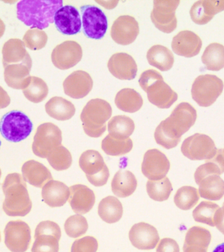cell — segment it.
Returning <instances> with one entry per match:
<instances>
[{
  "mask_svg": "<svg viewBox=\"0 0 224 252\" xmlns=\"http://www.w3.org/2000/svg\"><path fill=\"white\" fill-rule=\"evenodd\" d=\"M196 111L188 102H181L170 116L161 122L155 129L154 137L158 145L172 149L178 145L182 136L196 123Z\"/></svg>",
  "mask_w": 224,
  "mask_h": 252,
  "instance_id": "6da1fadb",
  "label": "cell"
},
{
  "mask_svg": "<svg viewBox=\"0 0 224 252\" xmlns=\"http://www.w3.org/2000/svg\"><path fill=\"white\" fill-rule=\"evenodd\" d=\"M5 199L2 208L10 217H25L31 212L32 202L26 181L19 173L8 174L2 184Z\"/></svg>",
  "mask_w": 224,
  "mask_h": 252,
  "instance_id": "7a4b0ae2",
  "label": "cell"
},
{
  "mask_svg": "<svg viewBox=\"0 0 224 252\" xmlns=\"http://www.w3.org/2000/svg\"><path fill=\"white\" fill-rule=\"evenodd\" d=\"M62 5L61 0H23L17 5V18L31 29L42 31L54 23L55 13Z\"/></svg>",
  "mask_w": 224,
  "mask_h": 252,
  "instance_id": "3957f363",
  "label": "cell"
},
{
  "mask_svg": "<svg viewBox=\"0 0 224 252\" xmlns=\"http://www.w3.org/2000/svg\"><path fill=\"white\" fill-rule=\"evenodd\" d=\"M139 82L146 93L149 101L157 107L169 108L178 100V94L164 82L163 76L156 70L144 71L141 73Z\"/></svg>",
  "mask_w": 224,
  "mask_h": 252,
  "instance_id": "277c9868",
  "label": "cell"
},
{
  "mask_svg": "<svg viewBox=\"0 0 224 252\" xmlns=\"http://www.w3.org/2000/svg\"><path fill=\"white\" fill-rule=\"evenodd\" d=\"M112 115V108L107 101L100 98L89 100L80 115L84 133L90 137H101L107 129L106 122Z\"/></svg>",
  "mask_w": 224,
  "mask_h": 252,
  "instance_id": "5b68a950",
  "label": "cell"
},
{
  "mask_svg": "<svg viewBox=\"0 0 224 252\" xmlns=\"http://www.w3.org/2000/svg\"><path fill=\"white\" fill-rule=\"evenodd\" d=\"M33 129V124L28 116L19 110L7 112L0 120L2 137L12 143H19L27 139Z\"/></svg>",
  "mask_w": 224,
  "mask_h": 252,
  "instance_id": "8992f818",
  "label": "cell"
},
{
  "mask_svg": "<svg viewBox=\"0 0 224 252\" xmlns=\"http://www.w3.org/2000/svg\"><path fill=\"white\" fill-rule=\"evenodd\" d=\"M224 87L223 81L215 75H200L193 83V99L200 106L208 107L219 97Z\"/></svg>",
  "mask_w": 224,
  "mask_h": 252,
  "instance_id": "52a82bcc",
  "label": "cell"
},
{
  "mask_svg": "<svg viewBox=\"0 0 224 252\" xmlns=\"http://www.w3.org/2000/svg\"><path fill=\"white\" fill-rule=\"evenodd\" d=\"M62 131L58 126L50 122L41 124L37 128L32 143V151L35 156L47 158L53 151L61 145Z\"/></svg>",
  "mask_w": 224,
  "mask_h": 252,
  "instance_id": "ba28073f",
  "label": "cell"
},
{
  "mask_svg": "<svg viewBox=\"0 0 224 252\" xmlns=\"http://www.w3.org/2000/svg\"><path fill=\"white\" fill-rule=\"evenodd\" d=\"M79 165L93 186L102 187L107 183L110 171L99 152L94 150L84 151L81 155Z\"/></svg>",
  "mask_w": 224,
  "mask_h": 252,
  "instance_id": "9c48e42d",
  "label": "cell"
},
{
  "mask_svg": "<svg viewBox=\"0 0 224 252\" xmlns=\"http://www.w3.org/2000/svg\"><path fill=\"white\" fill-rule=\"evenodd\" d=\"M61 229L56 222L44 220L37 224L35 229L34 242L31 252H59Z\"/></svg>",
  "mask_w": 224,
  "mask_h": 252,
  "instance_id": "30bf717a",
  "label": "cell"
},
{
  "mask_svg": "<svg viewBox=\"0 0 224 252\" xmlns=\"http://www.w3.org/2000/svg\"><path fill=\"white\" fill-rule=\"evenodd\" d=\"M217 151L215 143L209 136L196 133L183 142L181 151L191 160H208L215 155Z\"/></svg>",
  "mask_w": 224,
  "mask_h": 252,
  "instance_id": "8fae6325",
  "label": "cell"
},
{
  "mask_svg": "<svg viewBox=\"0 0 224 252\" xmlns=\"http://www.w3.org/2000/svg\"><path fill=\"white\" fill-rule=\"evenodd\" d=\"M178 0H155L151 13V19L155 27L163 32H172L177 27L176 10Z\"/></svg>",
  "mask_w": 224,
  "mask_h": 252,
  "instance_id": "7c38bea8",
  "label": "cell"
},
{
  "mask_svg": "<svg viewBox=\"0 0 224 252\" xmlns=\"http://www.w3.org/2000/svg\"><path fill=\"white\" fill-rule=\"evenodd\" d=\"M5 244L11 252H26L31 243V229L22 220H11L4 229Z\"/></svg>",
  "mask_w": 224,
  "mask_h": 252,
  "instance_id": "4fadbf2b",
  "label": "cell"
},
{
  "mask_svg": "<svg viewBox=\"0 0 224 252\" xmlns=\"http://www.w3.org/2000/svg\"><path fill=\"white\" fill-rule=\"evenodd\" d=\"M81 9L84 34L89 38L102 39L108 29V19L105 14L95 6L84 5Z\"/></svg>",
  "mask_w": 224,
  "mask_h": 252,
  "instance_id": "5bb4252c",
  "label": "cell"
},
{
  "mask_svg": "<svg viewBox=\"0 0 224 252\" xmlns=\"http://www.w3.org/2000/svg\"><path fill=\"white\" fill-rule=\"evenodd\" d=\"M170 168L168 158L158 149L148 150L143 156L141 172L149 180L158 181L165 178Z\"/></svg>",
  "mask_w": 224,
  "mask_h": 252,
  "instance_id": "9a60e30c",
  "label": "cell"
},
{
  "mask_svg": "<svg viewBox=\"0 0 224 252\" xmlns=\"http://www.w3.org/2000/svg\"><path fill=\"white\" fill-rule=\"evenodd\" d=\"M83 50L75 41H66L57 45L51 53L53 64L60 70H68L76 66L82 60Z\"/></svg>",
  "mask_w": 224,
  "mask_h": 252,
  "instance_id": "2e32d148",
  "label": "cell"
},
{
  "mask_svg": "<svg viewBox=\"0 0 224 252\" xmlns=\"http://www.w3.org/2000/svg\"><path fill=\"white\" fill-rule=\"evenodd\" d=\"M129 238L132 245L141 250L154 249L160 240L156 228L143 222L135 224L132 226Z\"/></svg>",
  "mask_w": 224,
  "mask_h": 252,
  "instance_id": "e0dca14e",
  "label": "cell"
},
{
  "mask_svg": "<svg viewBox=\"0 0 224 252\" xmlns=\"http://www.w3.org/2000/svg\"><path fill=\"white\" fill-rule=\"evenodd\" d=\"M110 33L112 38L118 44H131L139 35V25L131 16H121L114 21Z\"/></svg>",
  "mask_w": 224,
  "mask_h": 252,
  "instance_id": "ac0fdd59",
  "label": "cell"
},
{
  "mask_svg": "<svg viewBox=\"0 0 224 252\" xmlns=\"http://www.w3.org/2000/svg\"><path fill=\"white\" fill-rule=\"evenodd\" d=\"M93 81L87 72L77 70L67 77L63 82L65 94L71 98L80 99L87 95L92 90Z\"/></svg>",
  "mask_w": 224,
  "mask_h": 252,
  "instance_id": "d6986e66",
  "label": "cell"
},
{
  "mask_svg": "<svg viewBox=\"0 0 224 252\" xmlns=\"http://www.w3.org/2000/svg\"><path fill=\"white\" fill-rule=\"evenodd\" d=\"M108 68L114 77L122 80H131L136 78L138 67L135 59L125 53H117L110 57Z\"/></svg>",
  "mask_w": 224,
  "mask_h": 252,
  "instance_id": "ffe728a7",
  "label": "cell"
},
{
  "mask_svg": "<svg viewBox=\"0 0 224 252\" xmlns=\"http://www.w3.org/2000/svg\"><path fill=\"white\" fill-rule=\"evenodd\" d=\"M54 23L59 32L69 35L80 32L82 25L78 10L72 5L60 8L55 13Z\"/></svg>",
  "mask_w": 224,
  "mask_h": 252,
  "instance_id": "44dd1931",
  "label": "cell"
},
{
  "mask_svg": "<svg viewBox=\"0 0 224 252\" xmlns=\"http://www.w3.org/2000/svg\"><path fill=\"white\" fill-rule=\"evenodd\" d=\"M202 45L201 39L196 33L184 31L173 37L171 46L176 55L191 58L199 53Z\"/></svg>",
  "mask_w": 224,
  "mask_h": 252,
  "instance_id": "7402d4cb",
  "label": "cell"
},
{
  "mask_svg": "<svg viewBox=\"0 0 224 252\" xmlns=\"http://www.w3.org/2000/svg\"><path fill=\"white\" fill-rule=\"evenodd\" d=\"M68 202L76 214L83 215L89 212L95 204L93 191L86 185L78 184L70 187Z\"/></svg>",
  "mask_w": 224,
  "mask_h": 252,
  "instance_id": "603a6c76",
  "label": "cell"
},
{
  "mask_svg": "<svg viewBox=\"0 0 224 252\" xmlns=\"http://www.w3.org/2000/svg\"><path fill=\"white\" fill-rule=\"evenodd\" d=\"M32 61L19 64L8 65L4 68V80L6 84L15 90H25L30 82L29 76Z\"/></svg>",
  "mask_w": 224,
  "mask_h": 252,
  "instance_id": "cb8c5ba5",
  "label": "cell"
},
{
  "mask_svg": "<svg viewBox=\"0 0 224 252\" xmlns=\"http://www.w3.org/2000/svg\"><path fill=\"white\" fill-rule=\"evenodd\" d=\"M224 11V1L201 0L196 2L191 8L192 21L196 25H203L211 21L216 14Z\"/></svg>",
  "mask_w": 224,
  "mask_h": 252,
  "instance_id": "d4e9b609",
  "label": "cell"
},
{
  "mask_svg": "<svg viewBox=\"0 0 224 252\" xmlns=\"http://www.w3.org/2000/svg\"><path fill=\"white\" fill-rule=\"evenodd\" d=\"M70 188L64 183L51 180L43 186L41 196L43 202L51 208L62 207L70 197Z\"/></svg>",
  "mask_w": 224,
  "mask_h": 252,
  "instance_id": "484cf974",
  "label": "cell"
},
{
  "mask_svg": "<svg viewBox=\"0 0 224 252\" xmlns=\"http://www.w3.org/2000/svg\"><path fill=\"white\" fill-rule=\"evenodd\" d=\"M21 171L24 180L37 188H43L47 182L53 180L50 170L34 159L26 161Z\"/></svg>",
  "mask_w": 224,
  "mask_h": 252,
  "instance_id": "4316f807",
  "label": "cell"
},
{
  "mask_svg": "<svg viewBox=\"0 0 224 252\" xmlns=\"http://www.w3.org/2000/svg\"><path fill=\"white\" fill-rule=\"evenodd\" d=\"M211 240L209 230L201 226H192L186 234L183 252H207Z\"/></svg>",
  "mask_w": 224,
  "mask_h": 252,
  "instance_id": "83f0119b",
  "label": "cell"
},
{
  "mask_svg": "<svg viewBox=\"0 0 224 252\" xmlns=\"http://www.w3.org/2000/svg\"><path fill=\"white\" fill-rule=\"evenodd\" d=\"M2 63L4 68L10 64H19L31 61L30 55L20 39H10L2 48Z\"/></svg>",
  "mask_w": 224,
  "mask_h": 252,
  "instance_id": "f1b7e54d",
  "label": "cell"
},
{
  "mask_svg": "<svg viewBox=\"0 0 224 252\" xmlns=\"http://www.w3.org/2000/svg\"><path fill=\"white\" fill-rule=\"evenodd\" d=\"M137 180L131 171L119 170L112 179V190L119 198H127L133 194L137 188Z\"/></svg>",
  "mask_w": 224,
  "mask_h": 252,
  "instance_id": "f546056e",
  "label": "cell"
},
{
  "mask_svg": "<svg viewBox=\"0 0 224 252\" xmlns=\"http://www.w3.org/2000/svg\"><path fill=\"white\" fill-rule=\"evenodd\" d=\"M45 110L50 117L59 121L71 119L76 113L72 102L60 96H54L45 104Z\"/></svg>",
  "mask_w": 224,
  "mask_h": 252,
  "instance_id": "4dcf8cb0",
  "label": "cell"
},
{
  "mask_svg": "<svg viewBox=\"0 0 224 252\" xmlns=\"http://www.w3.org/2000/svg\"><path fill=\"white\" fill-rule=\"evenodd\" d=\"M98 214L104 222L109 224L115 223L119 221L123 216V205L115 197L108 196L100 201Z\"/></svg>",
  "mask_w": 224,
  "mask_h": 252,
  "instance_id": "1f68e13d",
  "label": "cell"
},
{
  "mask_svg": "<svg viewBox=\"0 0 224 252\" xmlns=\"http://www.w3.org/2000/svg\"><path fill=\"white\" fill-rule=\"evenodd\" d=\"M198 185V193L202 198L218 201L224 196V181L219 175L206 177Z\"/></svg>",
  "mask_w": 224,
  "mask_h": 252,
  "instance_id": "d6a6232c",
  "label": "cell"
},
{
  "mask_svg": "<svg viewBox=\"0 0 224 252\" xmlns=\"http://www.w3.org/2000/svg\"><path fill=\"white\" fill-rule=\"evenodd\" d=\"M149 64L165 72L172 68L174 63V57L170 49L161 45L151 47L147 53Z\"/></svg>",
  "mask_w": 224,
  "mask_h": 252,
  "instance_id": "836d02e7",
  "label": "cell"
},
{
  "mask_svg": "<svg viewBox=\"0 0 224 252\" xmlns=\"http://www.w3.org/2000/svg\"><path fill=\"white\" fill-rule=\"evenodd\" d=\"M115 103L122 111L135 113L143 105V98L137 91L131 88L120 90L116 94Z\"/></svg>",
  "mask_w": 224,
  "mask_h": 252,
  "instance_id": "e575fe53",
  "label": "cell"
},
{
  "mask_svg": "<svg viewBox=\"0 0 224 252\" xmlns=\"http://www.w3.org/2000/svg\"><path fill=\"white\" fill-rule=\"evenodd\" d=\"M135 129V122L127 116H114L108 124L109 135L117 139H128L133 133Z\"/></svg>",
  "mask_w": 224,
  "mask_h": 252,
  "instance_id": "d590c367",
  "label": "cell"
},
{
  "mask_svg": "<svg viewBox=\"0 0 224 252\" xmlns=\"http://www.w3.org/2000/svg\"><path fill=\"white\" fill-rule=\"evenodd\" d=\"M202 62L208 70L219 71L224 68V46L218 43H210L204 50Z\"/></svg>",
  "mask_w": 224,
  "mask_h": 252,
  "instance_id": "8d00e7d4",
  "label": "cell"
},
{
  "mask_svg": "<svg viewBox=\"0 0 224 252\" xmlns=\"http://www.w3.org/2000/svg\"><path fill=\"white\" fill-rule=\"evenodd\" d=\"M102 151L109 156L119 157L130 153L133 147V142L131 139H117L108 135L101 143Z\"/></svg>",
  "mask_w": 224,
  "mask_h": 252,
  "instance_id": "74e56055",
  "label": "cell"
},
{
  "mask_svg": "<svg viewBox=\"0 0 224 252\" xmlns=\"http://www.w3.org/2000/svg\"><path fill=\"white\" fill-rule=\"evenodd\" d=\"M220 207L216 203L202 201L193 211V218L196 222L216 226V218Z\"/></svg>",
  "mask_w": 224,
  "mask_h": 252,
  "instance_id": "f35d334b",
  "label": "cell"
},
{
  "mask_svg": "<svg viewBox=\"0 0 224 252\" xmlns=\"http://www.w3.org/2000/svg\"><path fill=\"white\" fill-rule=\"evenodd\" d=\"M198 189L194 187L184 186L176 191L174 197L175 205L180 210L187 211L196 206L199 200Z\"/></svg>",
  "mask_w": 224,
  "mask_h": 252,
  "instance_id": "ab89813d",
  "label": "cell"
},
{
  "mask_svg": "<svg viewBox=\"0 0 224 252\" xmlns=\"http://www.w3.org/2000/svg\"><path fill=\"white\" fill-rule=\"evenodd\" d=\"M146 190L149 198L157 202L167 200L172 192V186L168 177L158 181L148 180Z\"/></svg>",
  "mask_w": 224,
  "mask_h": 252,
  "instance_id": "60d3db41",
  "label": "cell"
},
{
  "mask_svg": "<svg viewBox=\"0 0 224 252\" xmlns=\"http://www.w3.org/2000/svg\"><path fill=\"white\" fill-rule=\"evenodd\" d=\"M24 95L29 101L39 103L43 101L49 94V88L45 81L38 77L31 76L28 86L23 90Z\"/></svg>",
  "mask_w": 224,
  "mask_h": 252,
  "instance_id": "b9f144b4",
  "label": "cell"
},
{
  "mask_svg": "<svg viewBox=\"0 0 224 252\" xmlns=\"http://www.w3.org/2000/svg\"><path fill=\"white\" fill-rule=\"evenodd\" d=\"M47 161L53 169L56 171H64L70 168L72 163L70 152L64 146H59L47 158Z\"/></svg>",
  "mask_w": 224,
  "mask_h": 252,
  "instance_id": "7bdbcfd3",
  "label": "cell"
},
{
  "mask_svg": "<svg viewBox=\"0 0 224 252\" xmlns=\"http://www.w3.org/2000/svg\"><path fill=\"white\" fill-rule=\"evenodd\" d=\"M88 224L86 218L80 214L69 217L64 223V230L71 238H78L87 231Z\"/></svg>",
  "mask_w": 224,
  "mask_h": 252,
  "instance_id": "ee69618b",
  "label": "cell"
},
{
  "mask_svg": "<svg viewBox=\"0 0 224 252\" xmlns=\"http://www.w3.org/2000/svg\"><path fill=\"white\" fill-rule=\"evenodd\" d=\"M48 40V36L44 31L33 29L27 31L23 37L25 46L31 51L40 50L45 47Z\"/></svg>",
  "mask_w": 224,
  "mask_h": 252,
  "instance_id": "f6af8a7d",
  "label": "cell"
},
{
  "mask_svg": "<svg viewBox=\"0 0 224 252\" xmlns=\"http://www.w3.org/2000/svg\"><path fill=\"white\" fill-rule=\"evenodd\" d=\"M98 242L91 236H84L72 244L71 252H97Z\"/></svg>",
  "mask_w": 224,
  "mask_h": 252,
  "instance_id": "bcb514c9",
  "label": "cell"
},
{
  "mask_svg": "<svg viewBox=\"0 0 224 252\" xmlns=\"http://www.w3.org/2000/svg\"><path fill=\"white\" fill-rule=\"evenodd\" d=\"M211 175H216L220 176L222 175V173L220 169L218 168V167L216 166L214 163L210 162V161H206L205 163L200 165L196 169L194 174L195 181H196V185H198L202 179Z\"/></svg>",
  "mask_w": 224,
  "mask_h": 252,
  "instance_id": "7dc6e473",
  "label": "cell"
},
{
  "mask_svg": "<svg viewBox=\"0 0 224 252\" xmlns=\"http://www.w3.org/2000/svg\"><path fill=\"white\" fill-rule=\"evenodd\" d=\"M180 247L176 240L170 238H163L159 241L156 252H180Z\"/></svg>",
  "mask_w": 224,
  "mask_h": 252,
  "instance_id": "c3c4849f",
  "label": "cell"
},
{
  "mask_svg": "<svg viewBox=\"0 0 224 252\" xmlns=\"http://www.w3.org/2000/svg\"><path fill=\"white\" fill-rule=\"evenodd\" d=\"M214 163L216 166L222 171V174L224 173V150L222 149H217L215 155L211 159L205 160Z\"/></svg>",
  "mask_w": 224,
  "mask_h": 252,
  "instance_id": "681fc988",
  "label": "cell"
},
{
  "mask_svg": "<svg viewBox=\"0 0 224 252\" xmlns=\"http://www.w3.org/2000/svg\"><path fill=\"white\" fill-rule=\"evenodd\" d=\"M216 226L220 232L224 234V202L218 211L217 218H216Z\"/></svg>",
  "mask_w": 224,
  "mask_h": 252,
  "instance_id": "f907efd6",
  "label": "cell"
},
{
  "mask_svg": "<svg viewBox=\"0 0 224 252\" xmlns=\"http://www.w3.org/2000/svg\"><path fill=\"white\" fill-rule=\"evenodd\" d=\"M11 103V98L6 91L0 86V109L7 108Z\"/></svg>",
  "mask_w": 224,
  "mask_h": 252,
  "instance_id": "816d5d0a",
  "label": "cell"
},
{
  "mask_svg": "<svg viewBox=\"0 0 224 252\" xmlns=\"http://www.w3.org/2000/svg\"><path fill=\"white\" fill-rule=\"evenodd\" d=\"M5 23H3V21H2L1 19H0V38L2 36H3L4 33H5Z\"/></svg>",
  "mask_w": 224,
  "mask_h": 252,
  "instance_id": "f5cc1de1",
  "label": "cell"
},
{
  "mask_svg": "<svg viewBox=\"0 0 224 252\" xmlns=\"http://www.w3.org/2000/svg\"><path fill=\"white\" fill-rule=\"evenodd\" d=\"M212 252H224V242L216 246Z\"/></svg>",
  "mask_w": 224,
  "mask_h": 252,
  "instance_id": "db71d44e",
  "label": "cell"
},
{
  "mask_svg": "<svg viewBox=\"0 0 224 252\" xmlns=\"http://www.w3.org/2000/svg\"><path fill=\"white\" fill-rule=\"evenodd\" d=\"M1 169H0V179H1Z\"/></svg>",
  "mask_w": 224,
  "mask_h": 252,
  "instance_id": "11a10c76",
  "label": "cell"
},
{
  "mask_svg": "<svg viewBox=\"0 0 224 252\" xmlns=\"http://www.w3.org/2000/svg\"><path fill=\"white\" fill-rule=\"evenodd\" d=\"M1 232H0V242H1Z\"/></svg>",
  "mask_w": 224,
  "mask_h": 252,
  "instance_id": "9f6ffc18",
  "label": "cell"
},
{
  "mask_svg": "<svg viewBox=\"0 0 224 252\" xmlns=\"http://www.w3.org/2000/svg\"><path fill=\"white\" fill-rule=\"evenodd\" d=\"M1 141H0V147H1Z\"/></svg>",
  "mask_w": 224,
  "mask_h": 252,
  "instance_id": "6f0895ef",
  "label": "cell"
},
{
  "mask_svg": "<svg viewBox=\"0 0 224 252\" xmlns=\"http://www.w3.org/2000/svg\"></svg>",
  "mask_w": 224,
  "mask_h": 252,
  "instance_id": "680465c9",
  "label": "cell"
}]
</instances>
